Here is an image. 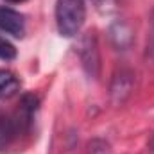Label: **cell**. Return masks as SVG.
<instances>
[{"mask_svg":"<svg viewBox=\"0 0 154 154\" xmlns=\"http://www.w3.org/2000/svg\"><path fill=\"white\" fill-rule=\"evenodd\" d=\"M86 20L84 0H57L56 2V23L57 31L65 38H74L81 32Z\"/></svg>","mask_w":154,"mask_h":154,"instance_id":"1","label":"cell"},{"mask_svg":"<svg viewBox=\"0 0 154 154\" xmlns=\"http://www.w3.org/2000/svg\"><path fill=\"white\" fill-rule=\"evenodd\" d=\"M79 59L86 72V75L97 79L100 72V54H99V43L93 32H88L81 38L79 43Z\"/></svg>","mask_w":154,"mask_h":154,"instance_id":"2","label":"cell"},{"mask_svg":"<svg viewBox=\"0 0 154 154\" xmlns=\"http://www.w3.org/2000/svg\"><path fill=\"white\" fill-rule=\"evenodd\" d=\"M0 31L11 34L13 38H23L25 34V18L11 7H0Z\"/></svg>","mask_w":154,"mask_h":154,"instance_id":"3","label":"cell"},{"mask_svg":"<svg viewBox=\"0 0 154 154\" xmlns=\"http://www.w3.org/2000/svg\"><path fill=\"white\" fill-rule=\"evenodd\" d=\"M134 86V75L129 70H120L113 75L111 86H109V95L115 104H122L133 91Z\"/></svg>","mask_w":154,"mask_h":154,"instance_id":"4","label":"cell"},{"mask_svg":"<svg viewBox=\"0 0 154 154\" xmlns=\"http://www.w3.org/2000/svg\"><path fill=\"white\" fill-rule=\"evenodd\" d=\"M109 38L118 50H127L133 43V31L125 22H115L109 27Z\"/></svg>","mask_w":154,"mask_h":154,"instance_id":"5","label":"cell"},{"mask_svg":"<svg viewBox=\"0 0 154 154\" xmlns=\"http://www.w3.org/2000/svg\"><path fill=\"white\" fill-rule=\"evenodd\" d=\"M20 90V79L9 70H0V99L13 97Z\"/></svg>","mask_w":154,"mask_h":154,"instance_id":"6","label":"cell"},{"mask_svg":"<svg viewBox=\"0 0 154 154\" xmlns=\"http://www.w3.org/2000/svg\"><path fill=\"white\" fill-rule=\"evenodd\" d=\"M16 57V48L11 41H7L5 38H0V59L4 61H11Z\"/></svg>","mask_w":154,"mask_h":154,"instance_id":"7","label":"cell"},{"mask_svg":"<svg viewBox=\"0 0 154 154\" xmlns=\"http://www.w3.org/2000/svg\"><path fill=\"white\" fill-rule=\"evenodd\" d=\"M145 57L154 61V9H152V13H151V23H149V34H147Z\"/></svg>","mask_w":154,"mask_h":154,"instance_id":"8","label":"cell"},{"mask_svg":"<svg viewBox=\"0 0 154 154\" xmlns=\"http://www.w3.org/2000/svg\"><path fill=\"white\" fill-rule=\"evenodd\" d=\"M90 154H109L111 149H109V143H106L104 140H93L90 142Z\"/></svg>","mask_w":154,"mask_h":154,"instance_id":"9","label":"cell"},{"mask_svg":"<svg viewBox=\"0 0 154 154\" xmlns=\"http://www.w3.org/2000/svg\"><path fill=\"white\" fill-rule=\"evenodd\" d=\"M90 2L100 13H111L116 9V0H90Z\"/></svg>","mask_w":154,"mask_h":154,"instance_id":"10","label":"cell"},{"mask_svg":"<svg viewBox=\"0 0 154 154\" xmlns=\"http://www.w3.org/2000/svg\"><path fill=\"white\" fill-rule=\"evenodd\" d=\"M5 2H9V4H22V2H27V0H5Z\"/></svg>","mask_w":154,"mask_h":154,"instance_id":"11","label":"cell"},{"mask_svg":"<svg viewBox=\"0 0 154 154\" xmlns=\"http://www.w3.org/2000/svg\"><path fill=\"white\" fill-rule=\"evenodd\" d=\"M149 147H151V151L154 152V136H152V140H151V143H149Z\"/></svg>","mask_w":154,"mask_h":154,"instance_id":"12","label":"cell"}]
</instances>
